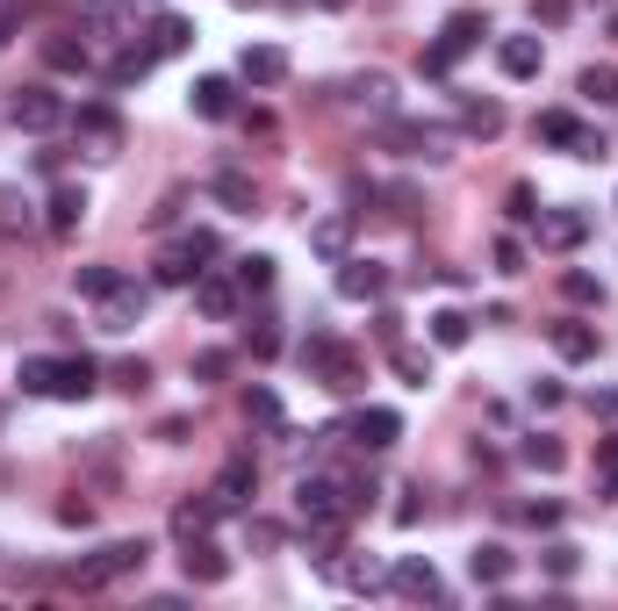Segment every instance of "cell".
Wrapping results in <instances>:
<instances>
[{
	"label": "cell",
	"instance_id": "obj_49",
	"mask_svg": "<svg viewBox=\"0 0 618 611\" xmlns=\"http://www.w3.org/2000/svg\"><path fill=\"white\" fill-rule=\"evenodd\" d=\"M525 525H539V532H554V525H561V503H525Z\"/></svg>",
	"mask_w": 618,
	"mask_h": 611
},
{
	"label": "cell",
	"instance_id": "obj_1",
	"mask_svg": "<svg viewBox=\"0 0 618 611\" xmlns=\"http://www.w3.org/2000/svg\"><path fill=\"white\" fill-rule=\"evenodd\" d=\"M303 367H310L316 381H324L331 395H359V381H367V353H353V345L324 339V331H310V345H303Z\"/></svg>",
	"mask_w": 618,
	"mask_h": 611
},
{
	"label": "cell",
	"instance_id": "obj_55",
	"mask_svg": "<svg viewBox=\"0 0 618 611\" xmlns=\"http://www.w3.org/2000/svg\"><path fill=\"white\" fill-rule=\"evenodd\" d=\"M310 8H331V14H338V8H353V0H310Z\"/></svg>",
	"mask_w": 618,
	"mask_h": 611
},
{
	"label": "cell",
	"instance_id": "obj_25",
	"mask_svg": "<svg viewBox=\"0 0 618 611\" xmlns=\"http://www.w3.org/2000/svg\"><path fill=\"white\" fill-rule=\"evenodd\" d=\"M152 66H159V51H152V43H123V51L109 58V87H138Z\"/></svg>",
	"mask_w": 618,
	"mask_h": 611
},
{
	"label": "cell",
	"instance_id": "obj_7",
	"mask_svg": "<svg viewBox=\"0 0 618 611\" xmlns=\"http://www.w3.org/2000/svg\"><path fill=\"white\" fill-rule=\"evenodd\" d=\"M539 252H576L582 238H590V217L582 209H539Z\"/></svg>",
	"mask_w": 618,
	"mask_h": 611
},
{
	"label": "cell",
	"instance_id": "obj_28",
	"mask_svg": "<svg viewBox=\"0 0 618 611\" xmlns=\"http://www.w3.org/2000/svg\"><path fill=\"white\" fill-rule=\"evenodd\" d=\"M188 43H194V22H188V14H159V22H152V51H159V58H180Z\"/></svg>",
	"mask_w": 618,
	"mask_h": 611
},
{
	"label": "cell",
	"instance_id": "obj_50",
	"mask_svg": "<svg viewBox=\"0 0 618 611\" xmlns=\"http://www.w3.org/2000/svg\"><path fill=\"white\" fill-rule=\"evenodd\" d=\"M115 381H123V389H144V381H152V367H144V360H115Z\"/></svg>",
	"mask_w": 618,
	"mask_h": 611
},
{
	"label": "cell",
	"instance_id": "obj_9",
	"mask_svg": "<svg viewBox=\"0 0 618 611\" xmlns=\"http://www.w3.org/2000/svg\"><path fill=\"white\" fill-rule=\"evenodd\" d=\"M388 590H396V598H411V604H439V598H446L439 569H432V561H417V554L388 569Z\"/></svg>",
	"mask_w": 618,
	"mask_h": 611
},
{
	"label": "cell",
	"instance_id": "obj_27",
	"mask_svg": "<svg viewBox=\"0 0 618 611\" xmlns=\"http://www.w3.org/2000/svg\"><path fill=\"white\" fill-rule=\"evenodd\" d=\"M80 217H87V188H58V194H51V217H43V223H51L58 238H72V231H80Z\"/></svg>",
	"mask_w": 618,
	"mask_h": 611
},
{
	"label": "cell",
	"instance_id": "obj_2",
	"mask_svg": "<svg viewBox=\"0 0 618 611\" xmlns=\"http://www.w3.org/2000/svg\"><path fill=\"white\" fill-rule=\"evenodd\" d=\"M144 554H152L144 540H109L101 554H87L80 569H72V583H80V590H109V583H123V575H138Z\"/></svg>",
	"mask_w": 618,
	"mask_h": 611
},
{
	"label": "cell",
	"instance_id": "obj_42",
	"mask_svg": "<svg viewBox=\"0 0 618 611\" xmlns=\"http://www.w3.org/2000/svg\"><path fill=\"white\" fill-rule=\"evenodd\" d=\"M504 209H510V223H539V194L525 188V180H518V188L504 194Z\"/></svg>",
	"mask_w": 618,
	"mask_h": 611
},
{
	"label": "cell",
	"instance_id": "obj_54",
	"mask_svg": "<svg viewBox=\"0 0 618 611\" xmlns=\"http://www.w3.org/2000/svg\"><path fill=\"white\" fill-rule=\"evenodd\" d=\"M8 37H14V14H0V51H8Z\"/></svg>",
	"mask_w": 618,
	"mask_h": 611
},
{
	"label": "cell",
	"instance_id": "obj_8",
	"mask_svg": "<svg viewBox=\"0 0 618 611\" xmlns=\"http://www.w3.org/2000/svg\"><path fill=\"white\" fill-rule=\"evenodd\" d=\"M345 439H359L367 453H382V447H396L403 439V418L388 403H367V410H353V424H345Z\"/></svg>",
	"mask_w": 618,
	"mask_h": 611
},
{
	"label": "cell",
	"instance_id": "obj_33",
	"mask_svg": "<svg viewBox=\"0 0 618 611\" xmlns=\"http://www.w3.org/2000/svg\"><path fill=\"white\" fill-rule=\"evenodd\" d=\"M231 281L245 288V296H266V288H274V259H266V252H245V259H237V273H231Z\"/></svg>",
	"mask_w": 618,
	"mask_h": 611
},
{
	"label": "cell",
	"instance_id": "obj_31",
	"mask_svg": "<svg viewBox=\"0 0 618 611\" xmlns=\"http://www.w3.org/2000/svg\"><path fill=\"white\" fill-rule=\"evenodd\" d=\"M576 94H582V101H597V109H611V101H618V66H582Z\"/></svg>",
	"mask_w": 618,
	"mask_h": 611
},
{
	"label": "cell",
	"instance_id": "obj_10",
	"mask_svg": "<svg viewBox=\"0 0 618 611\" xmlns=\"http://www.w3.org/2000/svg\"><path fill=\"white\" fill-rule=\"evenodd\" d=\"M252 489H260V468H252V453H231L209 497H216V511H245V503H252Z\"/></svg>",
	"mask_w": 618,
	"mask_h": 611
},
{
	"label": "cell",
	"instance_id": "obj_18",
	"mask_svg": "<svg viewBox=\"0 0 618 611\" xmlns=\"http://www.w3.org/2000/svg\"><path fill=\"white\" fill-rule=\"evenodd\" d=\"M496 66H504V80H539L547 43H539V37H504V43H496Z\"/></svg>",
	"mask_w": 618,
	"mask_h": 611
},
{
	"label": "cell",
	"instance_id": "obj_21",
	"mask_svg": "<svg viewBox=\"0 0 618 611\" xmlns=\"http://www.w3.org/2000/svg\"><path fill=\"white\" fill-rule=\"evenodd\" d=\"M310 252L338 267V259L353 252V217H316V223H310Z\"/></svg>",
	"mask_w": 618,
	"mask_h": 611
},
{
	"label": "cell",
	"instance_id": "obj_12",
	"mask_svg": "<svg viewBox=\"0 0 618 611\" xmlns=\"http://www.w3.org/2000/svg\"><path fill=\"white\" fill-rule=\"evenodd\" d=\"M237 80L245 87H281L288 80V51H281V43H245V51H237Z\"/></svg>",
	"mask_w": 618,
	"mask_h": 611
},
{
	"label": "cell",
	"instance_id": "obj_11",
	"mask_svg": "<svg viewBox=\"0 0 618 611\" xmlns=\"http://www.w3.org/2000/svg\"><path fill=\"white\" fill-rule=\"evenodd\" d=\"M382 288H388V267H374V259H359V252L338 259V296L345 302H382Z\"/></svg>",
	"mask_w": 618,
	"mask_h": 611
},
{
	"label": "cell",
	"instance_id": "obj_14",
	"mask_svg": "<svg viewBox=\"0 0 618 611\" xmlns=\"http://www.w3.org/2000/svg\"><path fill=\"white\" fill-rule=\"evenodd\" d=\"M180 569H188V583H223V575H231V554L202 532V540H180Z\"/></svg>",
	"mask_w": 618,
	"mask_h": 611
},
{
	"label": "cell",
	"instance_id": "obj_15",
	"mask_svg": "<svg viewBox=\"0 0 618 611\" xmlns=\"http://www.w3.org/2000/svg\"><path fill=\"white\" fill-rule=\"evenodd\" d=\"M554 353L582 367V360H597V353H605V331H597L590 317H561V324H554Z\"/></svg>",
	"mask_w": 618,
	"mask_h": 611
},
{
	"label": "cell",
	"instance_id": "obj_51",
	"mask_svg": "<svg viewBox=\"0 0 618 611\" xmlns=\"http://www.w3.org/2000/svg\"><path fill=\"white\" fill-rule=\"evenodd\" d=\"M374 339L396 345V339H403V317H396V310H382V317H374Z\"/></svg>",
	"mask_w": 618,
	"mask_h": 611
},
{
	"label": "cell",
	"instance_id": "obj_19",
	"mask_svg": "<svg viewBox=\"0 0 618 611\" xmlns=\"http://www.w3.org/2000/svg\"><path fill=\"white\" fill-rule=\"evenodd\" d=\"M331 575H338V583L353 590V598H374V590H388V569H382V561L345 554V547H338V561H331Z\"/></svg>",
	"mask_w": 618,
	"mask_h": 611
},
{
	"label": "cell",
	"instance_id": "obj_38",
	"mask_svg": "<svg viewBox=\"0 0 618 611\" xmlns=\"http://www.w3.org/2000/svg\"><path fill=\"white\" fill-rule=\"evenodd\" d=\"M115 281H123V273H115V267H80V273H72V288H80L87 302H101V296H109Z\"/></svg>",
	"mask_w": 618,
	"mask_h": 611
},
{
	"label": "cell",
	"instance_id": "obj_35",
	"mask_svg": "<svg viewBox=\"0 0 618 611\" xmlns=\"http://www.w3.org/2000/svg\"><path fill=\"white\" fill-rule=\"evenodd\" d=\"M388 360H396V374L411 381V389H425V381H432V353H417V345L396 339V345H388Z\"/></svg>",
	"mask_w": 618,
	"mask_h": 611
},
{
	"label": "cell",
	"instance_id": "obj_16",
	"mask_svg": "<svg viewBox=\"0 0 618 611\" xmlns=\"http://www.w3.org/2000/svg\"><path fill=\"white\" fill-rule=\"evenodd\" d=\"M94 389H101V367L87 360V353H65V360H58V381H51L58 403H87Z\"/></svg>",
	"mask_w": 618,
	"mask_h": 611
},
{
	"label": "cell",
	"instance_id": "obj_44",
	"mask_svg": "<svg viewBox=\"0 0 618 611\" xmlns=\"http://www.w3.org/2000/svg\"><path fill=\"white\" fill-rule=\"evenodd\" d=\"M223 374H231V353H223V345L194 353V381H223Z\"/></svg>",
	"mask_w": 618,
	"mask_h": 611
},
{
	"label": "cell",
	"instance_id": "obj_17",
	"mask_svg": "<svg viewBox=\"0 0 618 611\" xmlns=\"http://www.w3.org/2000/svg\"><path fill=\"white\" fill-rule=\"evenodd\" d=\"M188 109L202 116V122H223V116H237V87L223 80V72H209V80L188 87Z\"/></svg>",
	"mask_w": 618,
	"mask_h": 611
},
{
	"label": "cell",
	"instance_id": "obj_4",
	"mask_svg": "<svg viewBox=\"0 0 618 611\" xmlns=\"http://www.w3.org/2000/svg\"><path fill=\"white\" fill-rule=\"evenodd\" d=\"M209 252H216V238H209V231L180 238L173 252L159 259V273H152V281H159V288H194V273H202V259H209Z\"/></svg>",
	"mask_w": 618,
	"mask_h": 611
},
{
	"label": "cell",
	"instance_id": "obj_26",
	"mask_svg": "<svg viewBox=\"0 0 618 611\" xmlns=\"http://www.w3.org/2000/svg\"><path fill=\"white\" fill-rule=\"evenodd\" d=\"M43 66H51V72H87V66H94V51H87L80 37H43Z\"/></svg>",
	"mask_w": 618,
	"mask_h": 611
},
{
	"label": "cell",
	"instance_id": "obj_45",
	"mask_svg": "<svg viewBox=\"0 0 618 611\" xmlns=\"http://www.w3.org/2000/svg\"><path fill=\"white\" fill-rule=\"evenodd\" d=\"M417 72H425V80H446V72H454V58H446L439 43H425V51H417Z\"/></svg>",
	"mask_w": 618,
	"mask_h": 611
},
{
	"label": "cell",
	"instance_id": "obj_47",
	"mask_svg": "<svg viewBox=\"0 0 618 611\" xmlns=\"http://www.w3.org/2000/svg\"><path fill=\"white\" fill-rule=\"evenodd\" d=\"M245 339H252V353H260V360H274V353H281V331H274V324H252Z\"/></svg>",
	"mask_w": 618,
	"mask_h": 611
},
{
	"label": "cell",
	"instance_id": "obj_37",
	"mask_svg": "<svg viewBox=\"0 0 618 611\" xmlns=\"http://www.w3.org/2000/svg\"><path fill=\"white\" fill-rule=\"evenodd\" d=\"M14 381H22V395H51V381H58V360H22V374H14Z\"/></svg>",
	"mask_w": 618,
	"mask_h": 611
},
{
	"label": "cell",
	"instance_id": "obj_48",
	"mask_svg": "<svg viewBox=\"0 0 618 611\" xmlns=\"http://www.w3.org/2000/svg\"><path fill=\"white\" fill-rule=\"evenodd\" d=\"M58 525H94V503H80V497H65V503H58Z\"/></svg>",
	"mask_w": 618,
	"mask_h": 611
},
{
	"label": "cell",
	"instance_id": "obj_43",
	"mask_svg": "<svg viewBox=\"0 0 618 611\" xmlns=\"http://www.w3.org/2000/svg\"><path fill=\"white\" fill-rule=\"evenodd\" d=\"M597 482L605 497H618V439H597Z\"/></svg>",
	"mask_w": 618,
	"mask_h": 611
},
{
	"label": "cell",
	"instance_id": "obj_23",
	"mask_svg": "<svg viewBox=\"0 0 618 611\" xmlns=\"http://www.w3.org/2000/svg\"><path fill=\"white\" fill-rule=\"evenodd\" d=\"M216 525V497H180L173 503V540H202Z\"/></svg>",
	"mask_w": 618,
	"mask_h": 611
},
{
	"label": "cell",
	"instance_id": "obj_32",
	"mask_svg": "<svg viewBox=\"0 0 618 611\" xmlns=\"http://www.w3.org/2000/svg\"><path fill=\"white\" fill-rule=\"evenodd\" d=\"M467 339H475V324H467V310H439V317H432V345H446V353H460Z\"/></svg>",
	"mask_w": 618,
	"mask_h": 611
},
{
	"label": "cell",
	"instance_id": "obj_40",
	"mask_svg": "<svg viewBox=\"0 0 618 611\" xmlns=\"http://www.w3.org/2000/svg\"><path fill=\"white\" fill-rule=\"evenodd\" d=\"M539 561H547V575H561V583H568V575H576V569H582V547H568V540H554V547H547V554H539Z\"/></svg>",
	"mask_w": 618,
	"mask_h": 611
},
{
	"label": "cell",
	"instance_id": "obj_41",
	"mask_svg": "<svg viewBox=\"0 0 618 611\" xmlns=\"http://www.w3.org/2000/svg\"><path fill=\"white\" fill-rule=\"evenodd\" d=\"M561 296L590 310V302H605V288H597V273H561Z\"/></svg>",
	"mask_w": 618,
	"mask_h": 611
},
{
	"label": "cell",
	"instance_id": "obj_24",
	"mask_svg": "<svg viewBox=\"0 0 618 611\" xmlns=\"http://www.w3.org/2000/svg\"><path fill=\"white\" fill-rule=\"evenodd\" d=\"M510 569H518V561H510V547H475V554H467V575H475V583H489V590H504L510 583Z\"/></svg>",
	"mask_w": 618,
	"mask_h": 611
},
{
	"label": "cell",
	"instance_id": "obj_22",
	"mask_svg": "<svg viewBox=\"0 0 618 611\" xmlns=\"http://www.w3.org/2000/svg\"><path fill=\"white\" fill-rule=\"evenodd\" d=\"M65 122H72V130H80L94 151H115V137H123V122H115V109H72Z\"/></svg>",
	"mask_w": 618,
	"mask_h": 611
},
{
	"label": "cell",
	"instance_id": "obj_30",
	"mask_svg": "<svg viewBox=\"0 0 618 611\" xmlns=\"http://www.w3.org/2000/svg\"><path fill=\"white\" fill-rule=\"evenodd\" d=\"M460 130L489 144V137H504V109H496V101H460Z\"/></svg>",
	"mask_w": 618,
	"mask_h": 611
},
{
	"label": "cell",
	"instance_id": "obj_56",
	"mask_svg": "<svg viewBox=\"0 0 618 611\" xmlns=\"http://www.w3.org/2000/svg\"><path fill=\"white\" fill-rule=\"evenodd\" d=\"M123 8H144V14H152V8H159V0H123Z\"/></svg>",
	"mask_w": 618,
	"mask_h": 611
},
{
	"label": "cell",
	"instance_id": "obj_20",
	"mask_svg": "<svg viewBox=\"0 0 618 611\" xmlns=\"http://www.w3.org/2000/svg\"><path fill=\"white\" fill-rule=\"evenodd\" d=\"M482 37H489V14H482V8H460V14H454V22H446V29H439V51H446V58H454V66H460V58H467V51H475V43H482Z\"/></svg>",
	"mask_w": 618,
	"mask_h": 611
},
{
	"label": "cell",
	"instance_id": "obj_53",
	"mask_svg": "<svg viewBox=\"0 0 618 611\" xmlns=\"http://www.w3.org/2000/svg\"><path fill=\"white\" fill-rule=\"evenodd\" d=\"M533 14L539 22H568V0H533Z\"/></svg>",
	"mask_w": 618,
	"mask_h": 611
},
{
	"label": "cell",
	"instance_id": "obj_36",
	"mask_svg": "<svg viewBox=\"0 0 618 611\" xmlns=\"http://www.w3.org/2000/svg\"><path fill=\"white\" fill-rule=\"evenodd\" d=\"M245 418L266 424V432H281V395L274 389H245Z\"/></svg>",
	"mask_w": 618,
	"mask_h": 611
},
{
	"label": "cell",
	"instance_id": "obj_13",
	"mask_svg": "<svg viewBox=\"0 0 618 611\" xmlns=\"http://www.w3.org/2000/svg\"><path fill=\"white\" fill-rule=\"evenodd\" d=\"M237 302H245V288H237L231 281V273H194V310H202V317H216V324H223V317H237Z\"/></svg>",
	"mask_w": 618,
	"mask_h": 611
},
{
	"label": "cell",
	"instance_id": "obj_6",
	"mask_svg": "<svg viewBox=\"0 0 618 611\" xmlns=\"http://www.w3.org/2000/svg\"><path fill=\"white\" fill-rule=\"evenodd\" d=\"M144 302H152V288L123 273V281L101 296V331H130V324H144Z\"/></svg>",
	"mask_w": 618,
	"mask_h": 611
},
{
	"label": "cell",
	"instance_id": "obj_52",
	"mask_svg": "<svg viewBox=\"0 0 618 611\" xmlns=\"http://www.w3.org/2000/svg\"><path fill=\"white\" fill-rule=\"evenodd\" d=\"M533 410H561V381H533Z\"/></svg>",
	"mask_w": 618,
	"mask_h": 611
},
{
	"label": "cell",
	"instance_id": "obj_34",
	"mask_svg": "<svg viewBox=\"0 0 618 611\" xmlns=\"http://www.w3.org/2000/svg\"><path fill=\"white\" fill-rule=\"evenodd\" d=\"M353 94H359V109H374V116H396V87L382 80V72H367V80H353Z\"/></svg>",
	"mask_w": 618,
	"mask_h": 611
},
{
	"label": "cell",
	"instance_id": "obj_39",
	"mask_svg": "<svg viewBox=\"0 0 618 611\" xmlns=\"http://www.w3.org/2000/svg\"><path fill=\"white\" fill-rule=\"evenodd\" d=\"M216 202H231L237 217H252V180L245 173H216Z\"/></svg>",
	"mask_w": 618,
	"mask_h": 611
},
{
	"label": "cell",
	"instance_id": "obj_3",
	"mask_svg": "<svg viewBox=\"0 0 618 611\" xmlns=\"http://www.w3.org/2000/svg\"><path fill=\"white\" fill-rule=\"evenodd\" d=\"M8 116H14V130H29V137H51V130H58V122H65L72 109L51 94V87H22V94L8 101Z\"/></svg>",
	"mask_w": 618,
	"mask_h": 611
},
{
	"label": "cell",
	"instance_id": "obj_5",
	"mask_svg": "<svg viewBox=\"0 0 618 611\" xmlns=\"http://www.w3.org/2000/svg\"><path fill=\"white\" fill-rule=\"evenodd\" d=\"M295 511H303V525H316V518H345V525H353V511H345V482H331V475H303V482H295Z\"/></svg>",
	"mask_w": 618,
	"mask_h": 611
},
{
	"label": "cell",
	"instance_id": "obj_46",
	"mask_svg": "<svg viewBox=\"0 0 618 611\" xmlns=\"http://www.w3.org/2000/svg\"><path fill=\"white\" fill-rule=\"evenodd\" d=\"M496 273H525V244L518 238H496Z\"/></svg>",
	"mask_w": 618,
	"mask_h": 611
},
{
	"label": "cell",
	"instance_id": "obj_29",
	"mask_svg": "<svg viewBox=\"0 0 618 611\" xmlns=\"http://www.w3.org/2000/svg\"><path fill=\"white\" fill-rule=\"evenodd\" d=\"M518 461H525V468H539V475H554V468L568 461V447H561V439H554V432H533V439H525V447H518Z\"/></svg>",
	"mask_w": 618,
	"mask_h": 611
}]
</instances>
